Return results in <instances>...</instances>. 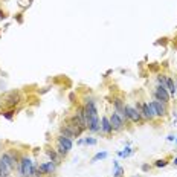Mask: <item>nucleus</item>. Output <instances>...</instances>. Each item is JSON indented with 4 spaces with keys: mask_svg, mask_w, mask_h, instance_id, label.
I'll list each match as a JSON object with an SVG mask.
<instances>
[{
    "mask_svg": "<svg viewBox=\"0 0 177 177\" xmlns=\"http://www.w3.org/2000/svg\"><path fill=\"white\" fill-rule=\"evenodd\" d=\"M17 168H18L20 177H35V171H37L35 162H34L29 156H26V154H23V156L20 157Z\"/></svg>",
    "mask_w": 177,
    "mask_h": 177,
    "instance_id": "nucleus-1",
    "label": "nucleus"
},
{
    "mask_svg": "<svg viewBox=\"0 0 177 177\" xmlns=\"http://www.w3.org/2000/svg\"><path fill=\"white\" fill-rule=\"evenodd\" d=\"M23 101V96L18 90H11L0 96V107L3 108H15Z\"/></svg>",
    "mask_w": 177,
    "mask_h": 177,
    "instance_id": "nucleus-2",
    "label": "nucleus"
},
{
    "mask_svg": "<svg viewBox=\"0 0 177 177\" xmlns=\"http://www.w3.org/2000/svg\"><path fill=\"white\" fill-rule=\"evenodd\" d=\"M57 169V165L52 162V160H47V162H43L38 165V173H40V177H50Z\"/></svg>",
    "mask_w": 177,
    "mask_h": 177,
    "instance_id": "nucleus-3",
    "label": "nucleus"
},
{
    "mask_svg": "<svg viewBox=\"0 0 177 177\" xmlns=\"http://www.w3.org/2000/svg\"><path fill=\"white\" fill-rule=\"evenodd\" d=\"M151 106H153L157 118H166L168 116V104L159 101V99H154V101H151Z\"/></svg>",
    "mask_w": 177,
    "mask_h": 177,
    "instance_id": "nucleus-4",
    "label": "nucleus"
},
{
    "mask_svg": "<svg viewBox=\"0 0 177 177\" xmlns=\"http://www.w3.org/2000/svg\"><path fill=\"white\" fill-rule=\"evenodd\" d=\"M153 95H154V99H159V101H162L165 104L169 102V98H171L168 90H166V87H162V86H156V89L153 90Z\"/></svg>",
    "mask_w": 177,
    "mask_h": 177,
    "instance_id": "nucleus-5",
    "label": "nucleus"
},
{
    "mask_svg": "<svg viewBox=\"0 0 177 177\" xmlns=\"http://www.w3.org/2000/svg\"><path fill=\"white\" fill-rule=\"evenodd\" d=\"M125 112H127V116H128V119H130L131 122H134V124H139V122H142L141 112H139L136 107L125 104Z\"/></svg>",
    "mask_w": 177,
    "mask_h": 177,
    "instance_id": "nucleus-6",
    "label": "nucleus"
},
{
    "mask_svg": "<svg viewBox=\"0 0 177 177\" xmlns=\"http://www.w3.org/2000/svg\"><path fill=\"white\" fill-rule=\"evenodd\" d=\"M110 124H112V128H113V131H122L124 130V127H125V122L121 119V116H119L116 112H113L112 115H110Z\"/></svg>",
    "mask_w": 177,
    "mask_h": 177,
    "instance_id": "nucleus-7",
    "label": "nucleus"
},
{
    "mask_svg": "<svg viewBox=\"0 0 177 177\" xmlns=\"http://www.w3.org/2000/svg\"><path fill=\"white\" fill-rule=\"evenodd\" d=\"M57 143H60L64 150H67V151H70L72 147H73V141H72L70 138H66V136H63V134H58V138H57Z\"/></svg>",
    "mask_w": 177,
    "mask_h": 177,
    "instance_id": "nucleus-8",
    "label": "nucleus"
},
{
    "mask_svg": "<svg viewBox=\"0 0 177 177\" xmlns=\"http://www.w3.org/2000/svg\"><path fill=\"white\" fill-rule=\"evenodd\" d=\"M46 154H47V157H49V160H52V162H54V164H55L57 166L61 164V156L57 153V150L46 147Z\"/></svg>",
    "mask_w": 177,
    "mask_h": 177,
    "instance_id": "nucleus-9",
    "label": "nucleus"
},
{
    "mask_svg": "<svg viewBox=\"0 0 177 177\" xmlns=\"http://www.w3.org/2000/svg\"><path fill=\"white\" fill-rule=\"evenodd\" d=\"M101 131L107 134V136H110L112 133H113V128H112V124H110V119L107 118V116H102L101 119Z\"/></svg>",
    "mask_w": 177,
    "mask_h": 177,
    "instance_id": "nucleus-10",
    "label": "nucleus"
},
{
    "mask_svg": "<svg viewBox=\"0 0 177 177\" xmlns=\"http://www.w3.org/2000/svg\"><path fill=\"white\" fill-rule=\"evenodd\" d=\"M166 90H168L169 96H174V95L177 93L176 83H174V80H173L171 76H166Z\"/></svg>",
    "mask_w": 177,
    "mask_h": 177,
    "instance_id": "nucleus-11",
    "label": "nucleus"
},
{
    "mask_svg": "<svg viewBox=\"0 0 177 177\" xmlns=\"http://www.w3.org/2000/svg\"><path fill=\"white\" fill-rule=\"evenodd\" d=\"M0 173H2V177H9V174L12 173V169L2 159H0Z\"/></svg>",
    "mask_w": 177,
    "mask_h": 177,
    "instance_id": "nucleus-12",
    "label": "nucleus"
},
{
    "mask_svg": "<svg viewBox=\"0 0 177 177\" xmlns=\"http://www.w3.org/2000/svg\"><path fill=\"white\" fill-rule=\"evenodd\" d=\"M2 116L5 119H8V121H12L14 116H15V110H14V108H8V110H5V112L2 113Z\"/></svg>",
    "mask_w": 177,
    "mask_h": 177,
    "instance_id": "nucleus-13",
    "label": "nucleus"
},
{
    "mask_svg": "<svg viewBox=\"0 0 177 177\" xmlns=\"http://www.w3.org/2000/svg\"><path fill=\"white\" fill-rule=\"evenodd\" d=\"M168 162H169V157H166V159H159V160L154 162V166H156V168H162V166L168 165Z\"/></svg>",
    "mask_w": 177,
    "mask_h": 177,
    "instance_id": "nucleus-14",
    "label": "nucleus"
},
{
    "mask_svg": "<svg viewBox=\"0 0 177 177\" xmlns=\"http://www.w3.org/2000/svg\"><path fill=\"white\" fill-rule=\"evenodd\" d=\"M107 156H108V153H107V151H102V153L95 154L93 159H92V162H98V160H101V159H106Z\"/></svg>",
    "mask_w": 177,
    "mask_h": 177,
    "instance_id": "nucleus-15",
    "label": "nucleus"
},
{
    "mask_svg": "<svg viewBox=\"0 0 177 177\" xmlns=\"http://www.w3.org/2000/svg\"><path fill=\"white\" fill-rule=\"evenodd\" d=\"M55 150H57V153H58L61 157H66V156L69 154V151H67V150H64V148H63L60 143H57V148H55Z\"/></svg>",
    "mask_w": 177,
    "mask_h": 177,
    "instance_id": "nucleus-16",
    "label": "nucleus"
},
{
    "mask_svg": "<svg viewBox=\"0 0 177 177\" xmlns=\"http://www.w3.org/2000/svg\"><path fill=\"white\" fill-rule=\"evenodd\" d=\"M124 171H125V169H124V168H122V166H118V168H116V171H115V174H113V176H115V177H122V176H124Z\"/></svg>",
    "mask_w": 177,
    "mask_h": 177,
    "instance_id": "nucleus-17",
    "label": "nucleus"
},
{
    "mask_svg": "<svg viewBox=\"0 0 177 177\" xmlns=\"http://www.w3.org/2000/svg\"><path fill=\"white\" fill-rule=\"evenodd\" d=\"M131 153H133V150H131V148H125V151L119 153V156H122V157H127V156H130Z\"/></svg>",
    "mask_w": 177,
    "mask_h": 177,
    "instance_id": "nucleus-18",
    "label": "nucleus"
},
{
    "mask_svg": "<svg viewBox=\"0 0 177 177\" xmlns=\"http://www.w3.org/2000/svg\"><path fill=\"white\" fill-rule=\"evenodd\" d=\"M96 139H93V138H87V139H84V143H87V145H95L96 143Z\"/></svg>",
    "mask_w": 177,
    "mask_h": 177,
    "instance_id": "nucleus-19",
    "label": "nucleus"
},
{
    "mask_svg": "<svg viewBox=\"0 0 177 177\" xmlns=\"http://www.w3.org/2000/svg\"><path fill=\"white\" fill-rule=\"evenodd\" d=\"M142 171H143V173L150 171V165H148V164H143V165H142Z\"/></svg>",
    "mask_w": 177,
    "mask_h": 177,
    "instance_id": "nucleus-20",
    "label": "nucleus"
},
{
    "mask_svg": "<svg viewBox=\"0 0 177 177\" xmlns=\"http://www.w3.org/2000/svg\"><path fill=\"white\" fill-rule=\"evenodd\" d=\"M157 69H159V66H156V64H153V66H150V70H157Z\"/></svg>",
    "mask_w": 177,
    "mask_h": 177,
    "instance_id": "nucleus-21",
    "label": "nucleus"
},
{
    "mask_svg": "<svg viewBox=\"0 0 177 177\" xmlns=\"http://www.w3.org/2000/svg\"><path fill=\"white\" fill-rule=\"evenodd\" d=\"M5 17H6V15H5V14H3V12L0 11V18H5Z\"/></svg>",
    "mask_w": 177,
    "mask_h": 177,
    "instance_id": "nucleus-22",
    "label": "nucleus"
},
{
    "mask_svg": "<svg viewBox=\"0 0 177 177\" xmlns=\"http://www.w3.org/2000/svg\"><path fill=\"white\" fill-rule=\"evenodd\" d=\"M173 164H174V166H177V157L174 159V162H173Z\"/></svg>",
    "mask_w": 177,
    "mask_h": 177,
    "instance_id": "nucleus-23",
    "label": "nucleus"
},
{
    "mask_svg": "<svg viewBox=\"0 0 177 177\" xmlns=\"http://www.w3.org/2000/svg\"><path fill=\"white\" fill-rule=\"evenodd\" d=\"M133 177H141V176H133Z\"/></svg>",
    "mask_w": 177,
    "mask_h": 177,
    "instance_id": "nucleus-24",
    "label": "nucleus"
},
{
    "mask_svg": "<svg viewBox=\"0 0 177 177\" xmlns=\"http://www.w3.org/2000/svg\"><path fill=\"white\" fill-rule=\"evenodd\" d=\"M0 177H2V173H0Z\"/></svg>",
    "mask_w": 177,
    "mask_h": 177,
    "instance_id": "nucleus-25",
    "label": "nucleus"
},
{
    "mask_svg": "<svg viewBox=\"0 0 177 177\" xmlns=\"http://www.w3.org/2000/svg\"><path fill=\"white\" fill-rule=\"evenodd\" d=\"M176 87H177V83H176Z\"/></svg>",
    "mask_w": 177,
    "mask_h": 177,
    "instance_id": "nucleus-26",
    "label": "nucleus"
}]
</instances>
